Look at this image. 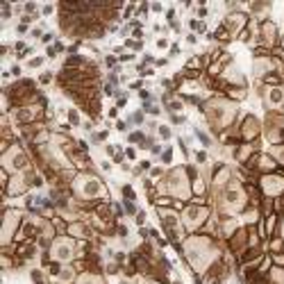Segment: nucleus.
<instances>
[{"label": "nucleus", "instance_id": "obj_1", "mask_svg": "<svg viewBox=\"0 0 284 284\" xmlns=\"http://www.w3.org/2000/svg\"><path fill=\"white\" fill-rule=\"evenodd\" d=\"M159 132H161V137H171V132H168V127H161Z\"/></svg>", "mask_w": 284, "mask_h": 284}]
</instances>
